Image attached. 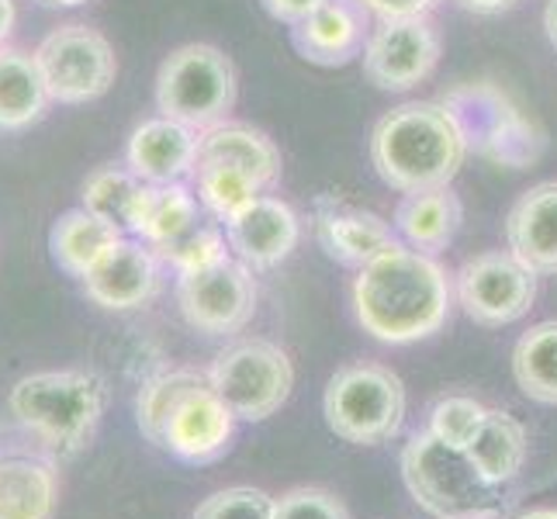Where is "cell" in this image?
Listing matches in <instances>:
<instances>
[{
    "mask_svg": "<svg viewBox=\"0 0 557 519\" xmlns=\"http://www.w3.org/2000/svg\"><path fill=\"white\" fill-rule=\"evenodd\" d=\"M301 222L292 205L281 198L260 195L253 205H246L239 215L225 222L228 249L249 267V271H271L281 260L292 257L298 246Z\"/></svg>",
    "mask_w": 557,
    "mask_h": 519,
    "instance_id": "9a60e30c",
    "label": "cell"
},
{
    "mask_svg": "<svg viewBox=\"0 0 557 519\" xmlns=\"http://www.w3.org/2000/svg\"><path fill=\"white\" fill-rule=\"evenodd\" d=\"M38 70L49 87V98L60 104H87L111 90L119 76V60L108 38L90 25L52 28L35 49Z\"/></svg>",
    "mask_w": 557,
    "mask_h": 519,
    "instance_id": "ba28073f",
    "label": "cell"
},
{
    "mask_svg": "<svg viewBox=\"0 0 557 519\" xmlns=\"http://www.w3.org/2000/svg\"><path fill=\"white\" fill-rule=\"evenodd\" d=\"M60 506V457L11 419L0 427V519H52Z\"/></svg>",
    "mask_w": 557,
    "mask_h": 519,
    "instance_id": "8fae6325",
    "label": "cell"
},
{
    "mask_svg": "<svg viewBox=\"0 0 557 519\" xmlns=\"http://www.w3.org/2000/svg\"><path fill=\"white\" fill-rule=\"evenodd\" d=\"M236 108V66L233 60L205 42H187L160 63L157 111L195 132H208L228 122Z\"/></svg>",
    "mask_w": 557,
    "mask_h": 519,
    "instance_id": "8992f818",
    "label": "cell"
},
{
    "mask_svg": "<svg viewBox=\"0 0 557 519\" xmlns=\"http://www.w3.org/2000/svg\"><path fill=\"white\" fill-rule=\"evenodd\" d=\"M319 243L333 260L347 267H363L384 249H392L395 225H388L374 211H325L319 219Z\"/></svg>",
    "mask_w": 557,
    "mask_h": 519,
    "instance_id": "d4e9b609",
    "label": "cell"
},
{
    "mask_svg": "<svg viewBox=\"0 0 557 519\" xmlns=\"http://www.w3.org/2000/svg\"><path fill=\"white\" fill-rule=\"evenodd\" d=\"M454 295L465 316L488 330L520 322L536 301V274L512 254H478L460 263Z\"/></svg>",
    "mask_w": 557,
    "mask_h": 519,
    "instance_id": "30bf717a",
    "label": "cell"
},
{
    "mask_svg": "<svg viewBox=\"0 0 557 519\" xmlns=\"http://www.w3.org/2000/svg\"><path fill=\"white\" fill-rule=\"evenodd\" d=\"M49 87L42 81L35 52L0 46V128H28L49 108Z\"/></svg>",
    "mask_w": 557,
    "mask_h": 519,
    "instance_id": "603a6c76",
    "label": "cell"
},
{
    "mask_svg": "<svg viewBox=\"0 0 557 519\" xmlns=\"http://www.w3.org/2000/svg\"><path fill=\"white\" fill-rule=\"evenodd\" d=\"M211 388H215L236 419L263 422L271 419L295 388V368L277 343L249 336L228 343L211 363Z\"/></svg>",
    "mask_w": 557,
    "mask_h": 519,
    "instance_id": "52a82bcc",
    "label": "cell"
},
{
    "mask_svg": "<svg viewBox=\"0 0 557 519\" xmlns=\"http://www.w3.org/2000/svg\"><path fill=\"white\" fill-rule=\"evenodd\" d=\"M465 222V208L450 187H433L419 190V195H406L395 208V233L406 239L419 254H440L447 249Z\"/></svg>",
    "mask_w": 557,
    "mask_h": 519,
    "instance_id": "d6986e66",
    "label": "cell"
},
{
    "mask_svg": "<svg viewBox=\"0 0 557 519\" xmlns=\"http://www.w3.org/2000/svg\"><path fill=\"white\" fill-rule=\"evenodd\" d=\"M544 28H547V38H550V46L557 49V0H550L547 11H544Z\"/></svg>",
    "mask_w": 557,
    "mask_h": 519,
    "instance_id": "74e56055",
    "label": "cell"
},
{
    "mask_svg": "<svg viewBox=\"0 0 557 519\" xmlns=\"http://www.w3.org/2000/svg\"><path fill=\"white\" fill-rule=\"evenodd\" d=\"M46 4H55V8H76V4H87V0H46Z\"/></svg>",
    "mask_w": 557,
    "mask_h": 519,
    "instance_id": "ab89813d",
    "label": "cell"
},
{
    "mask_svg": "<svg viewBox=\"0 0 557 519\" xmlns=\"http://www.w3.org/2000/svg\"><path fill=\"white\" fill-rule=\"evenodd\" d=\"M516 519H557V509H530V512H520Z\"/></svg>",
    "mask_w": 557,
    "mask_h": 519,
    "instance_id": "f35d334b",
    "label": "cell"
},
{
    "mask_svg": "<svg viewBox=\"0 0 557 519\" xmlns=\"http://www.w3.org/2000/svg\"><path fill=\"white\" fill-rule=\"evenodd\" d=\"M371 38L368 8L360 0H325L305 22L292 25V42L301 60L315 66H347Z\"/></svg>",
    "mask_w": 557,
    "mask_h": 519,
    "instance_id": "2e32d148",
    "label": "cell"
},
{
    "mask_svg": "<svg viewBox=\"0 0 557 519\" xmlns=\"http://www.w3.org/2000/svg\"><path fill=\"white\" fill-rule=\"evenodd\" d=\"M512 378L530 401L557 406V319L536 322L516 339Z\"/></svg>",
    "mask_w": 557,
    "mask_h": 519,
    "instance_id": "484cf974",
    "label": "cell"
},
{
    "mask_svg": "<svg viewBox=\"0 0 557 519\" xmlns=\"http://www.w3.org/2000/svg\"><path fill=\"white\" fill-rule=\"evenodd\" d=\"M509 254L536 277L557 274V181L523 190L506 219Z\"/></svg>",
    "mask_w": 557,
    "mask_h": 519,
    "instance_id": "ac0fdd59",
    "label": "cell"
},
{
    "mask_svg": "<svg viewBox=\"0 0 557 519\" xmlns=\"http://www.w3.org/2000/svg\"><path fill=\"white\" fill-rule=\"evenodd\" d=\"M401 482L416 506L436 519H492L495 489L478 474L468 450L444 444L430 430L412 433L401 450Z\"/></svg>",
    "mask_w": 557,
    "mask_h": 519,
    "instance_id": "277c9868",
    "label": "cell"
},
{
    "mask_svg": "<svg viewBox=\"0 0 557 519\" xmlns=\"http://www.w3.org/2000/svg\"><path fill=\"white\" fill-rule=\"evenodd\" d=\"M81 281L94 305L108 312H132L160 295L163 260L149 243L122 236Z\"/></svg>",
    "mask_w": 557,
    "mask_h": 519,
    "instance_id": "5bb4252c",
    "label": "cell"
},
{
    "mask_svg": "<svg viewBox=\"0 0 557 519\" xmlns=\"http://www.w3.org/2000/svg\"><path fill=\"white\" fill-rule=\"evenodd\" d=\"M485 412L488 409L471 395H444L440 401H433L426 430L444 440V444L465 450L471 444V436L478 433V427H482Z\"/></svg>",
    "mask_w": 557,
    "mask_h": 519,
    "instance_id": "4dcf8cb0",
    "label": "cell"
},
{
    "mask_svg": "<svg viewBox=\"0 0 557 519\" xmlns=\"http://www.w3.org/2000/svg\"><path fill=\"white\" fill-rule=\"evenodd\" d=\"M436 63L440 35L426 22V14L388 17L371 32L368 46H363V73L381 90H412L436 70Z\"/></svg>",
    "mask_w": 557,
    "mask_h": 519,
    "instance_id": "7c38bea8",
    "label": "cell"
},
{
    "mask_svg": "<svg viewBox=\"0 0 557 519\" xmlns=\"http://www.w3.org/2000/svg\"><path fill=\"white\" fill-rule=\"evenodd\" d=\"M219 160L246 170L263 190H274L281 181V149L274 139H267L260 128L239 125V122H222L198 136V160Z\"/></svg>",
    "mask_w": 557,
    "mask_h": 519,
    "instance_id": "ffe728a7",
    "label": "cell"
},
{
    "mask_svg": "<svg viewBox=\"0 0 557 519\" xmlns=\"http://www.w3.org/2000/svg\"><path fill=\"white\" fill-rule=\"evenodd\" d=\"M465 450L474 460L478 474H482L492 489H503L527 465V430H523V422L512 419L509 412L488 409L482 427H478V433L471 436V444Z\"/></svg>",
    "mask_w": 557,
    "mask_h": 519,
    "instance_id": "cb8c5ba5",
    "label": "cell"
},
{
    "mask_svg": "<svg viewBox=\"0 0 557 519\" xmlns=\"http://www.w3.org/2000/svg\"><path fill=\"white\" fill-rule=\"evenodd\" d=\"M190 519H274V498L263 489L233 485L201 498Z\"/></svg>",
    "mask_w": 557,
    "mask_h": 519,
    "instance_id": "1f68e13d",
    "label": "cell"
},
{
    "mask_svg": "<svg viewBox=\"0 0 557 519\" xmlns=\"http://www.w3.org/2000/svg\"><path fill=\"white\" fill-rule=\"evenodd\" d=\"M263 11L274 17V22H284V25H298L305 22L309 14H315L325 0H260Z\"/></svg>",
    "mask_w": 557,
    "mask_h": 519,
    "instance_id": "836d02e7",
    "label": "cell"
},
{
    "mask_svg": "<svg viewBox=\"0 0 557 519\" xmlns=\"http://www.w3.org/2000/svg\"><path fill=\"white\" fill-rule=\"evenodd\" d=\"M233 436L236 412L225 406V398L211 388V378L205 374L170 409L160 450L187 460V465H211V460H219L233 447Z\"/></svg>",
    "mask_w": 557,
    "mask_h": 519,
    "instance_id": "4fadbf2b",
    "label": "cell"
},
{
    "mask_svg": "<svg viewBox=\"0 0 557 519\" xmlns=\"http://www.w3.org/2000/svg\"><path fill=\"white\" fill-rule=\"evenodd\" d=\"M274 519H350V509L330 489L301 485L274 498Z\"/></svg>",
    "mask_w": 557,
    "mask_h": 519,
    "instance_id": "d6a6232c",
    "label": "cell"
},
{
    "mask_svg": "<svg viewBox=\"0 0 557 519\" xmlns=\"http://www.w3.org/2000/svg\"><path fill=\"white\" fill-rule=\"evenodd\" d=\"M225 246L228 239L219 233V228H211V225H195V228H187L184 236L177 239H170L163 246H152L157 249V257L163 260V267H170L177 277L181 274H190V271H205V267L211 263H219L225 260Z\"/></svg>",
    "mask_w": 557,
    "mask_h": 519,
    "instance_id": "f546056e",
    "label": "cell"
},
{
    "mask_svg": "<svg viewBox=\"0 0 557 519\" xmlns=\"http://www.w3.org/2000/svg\"><path fill=\"white\" fill-rule=\"evenodd\" d=\"M190 177H195V190H198L201 205L222 222L239 215L246 205H253L260 195H267V190L249 177L246 170H239L233 163H219V160L195 163Z\"/></svg>",
    "mask_w": 557,
    "mask_h": 519,
    "instance_id": "4316f807",
    "label": "cell"
},
{
    "mask_svg": "<svg viewBox=\"0 0 557 519\" xmlns=\"http://www.w3.org/2000/svg\"><path fill=\"white\" fill-rule=\"evenodd\" d=\"M14 22H17L14 0H0V46H8V38L14 32Z\"/></svg>",
    "mask_w": 557,
    "mask_h": 519,
    "instance_id": "8d00e7d4",
    "label": "cell"
},
{
    "mask_svg": "<svg viewBox=\"0 0 557 519\" xmlns=\"http://www.w3.org/2000/svg\"><path fill=\"white\" fill-rule=\"evenodd\" d=\"M108 409V381L98 371H35L11 384L8 412L52 457H76L90 447Z\"/></svg>",
    "mask_w": 557,
    "mask_h": 519,
    "instance_id": "3957f363",
    "label": "cell"
},
{
    "mask_svg": "<svg viewBox=\"0 0 557 519\" xmlns=\"http://www.w3.org/2000/svg\"><path fill=\"white\" fill-rule=\"evenodd\" d=\"M198 160V132L174 119H146L125 143V166L146 184L184 181Z\"/></svg>",
    "mask_w": 557,
    "mask_h": 519,
    "instance_id": "e0dca14e",
    "label": "cell"
},
{
    "mask_svg": "<svg viewBox=\"0 0 557 519\" xmlns=\"http://www.w3.org/2000/svg\"><path fill=\"white\" fill-rule=\"evenodd\" d=\"M468 157V132L454 108L440 101H409L374 125L371 163L377 177L401 195L450 187Z\"/></svg>",
    "mask_w": 557,
    "mask_h": 519,
    "instance_id": "7a4b0ae2",
    "label": "cell"
},
{
    "mask_svg": "<svg viewBox=\"0 0 557 519\" xmlns=\"http://www.w3.org/2000/svg\"><path fill=\"white\" fill-rule=\"evenodd\" d=\"M363 8L371 14H377L381 22H388V17H419L426 14L436 0H360Z\"/></svg>",
    "mask_w": 557,
    "mask_h": 519,
    "instance_id": "e575fe53",
    "label": "cell"
},
{
    "mask_svg": "<svg viewBox=\"0 0 557 519\" xmlns=\"http://www.w3.org/2000/svg\"><path fill=\"white\" fill-rule=\"evenodd\" d=\"M143 184L146 181H139L128 166H98L94 173H87L81 198L84 208H90L94 215L114 222L119 228H128L132 208H136Z\"/></svg>",
    "mask_w": 557,
    "mask_h": 519,
    "instance_id": "83f0119b",
    "label": "cell"
},
{
    "mask_svg": "<svg viewBox=\"0 0 557 519\" xmlns=\"http://www.w3.org/2000/svg\"><path fill=\"white\" fill-rule=\"evenodd\" d=\"M322 416L325 427L347 444H388L406 419V384L384 363H347L325 384Z\"/></svg>",
    "mask_w": 557,
    "mask_h": 519,
    "instance_id": "5b68a950",
    "label": "cell"
},
{
    "mask_svg": "<svg viewBox=\"0 0 557 519\" xmlns=\"http://www.w3.org/2000/svg\"><path fill=\"white\" fill-rule=\"evenodd\" d=\"M122 239V228L94 215L90 208H70L49 228V254L70 277H84L108 249Z\"/></svg>",
    "mask_w": 557,
    "mask_h": 519,
    "instance_id": "7402d4cb",
    "label": "cell"
},
{
    "mask_svg": "<svg viewBox=\"0 0 557 519\" xmlns=\"http://www.w3.org/2000/svg\"><path fill=\"white\" fill-rule=\"evenodd\" d=\"M205 374L201 371H163L157 378H149L143 384V392L136 398V422H139V430L143 436L149 440L152 447H160V440H163V427H166V416L170 409L177 406V398L187 392V388H195V384L201 381Z\"/></svg>",
    "mask_w": 557,
    "mask_h": 519,
    "instance_id": "f1b7e54d",
    "label": "cell"
},
{
    "mask_svg": "<svg viewBox=\"0 0 557 519\" xmlns=\"http://www.w3.org/2000/svg\"><path fill=\"white\" fill-rule=\"evenodd\" d=\"M198 225V198L184 181L143 184L136 208H132L128 233L149 246H163Z\"/></svg>",
    "mask_w": 557,
    "mask_h": 519,
    "instance_id": "44dd1931",
    "label": "cell"
},
{
    "mask_svg": "<svg viewBox=\"0 0 557 519\" xmlns=\"http://www.w3.org/2000/svg\"><path fill=\"white\" fill-rule=\"evenodd\" d=\"M465 11H474V14H503L509 8H516L520 0H457Z\"/></svg>",
    "mask_w": 557,
    "mask_h": 519,
    "instance_id": "d590c367",
    "label": "cell"
},
{
    "mask_svg": "<svg viewBox=\"0 0 557 519\" xmlns=\"http://www.w3.org/2000/svg\"><path fill=\"white\" fill-rule=\"evenodd\" d=\"M454 284L430 254L395 243L360 267L354 281V316L377 343L409 346L430 339L450 319Z\"/></svg>",
    "mask_w": 557,
    "mask_h": 519,
    "instance_id": "6da1fadb",
    "label": "cell"
},
{
    "mask_svg": "<svg viewBox=\"0 0 557 519\" xmlns=\"http://www.w3.org/2000/svg\"><path fill=\"white\" fill-rule=\"evenodd\" d=\"M177 309L190 330L205 336H236L257 312V281L253 271L225 257L205 271L177 277Z\"/></svg>",
    "mask_w": 557,
    "mask_h": 519,
    "instance_id": "9c48e42d",
    "label": "cell"
}]
</instances>
